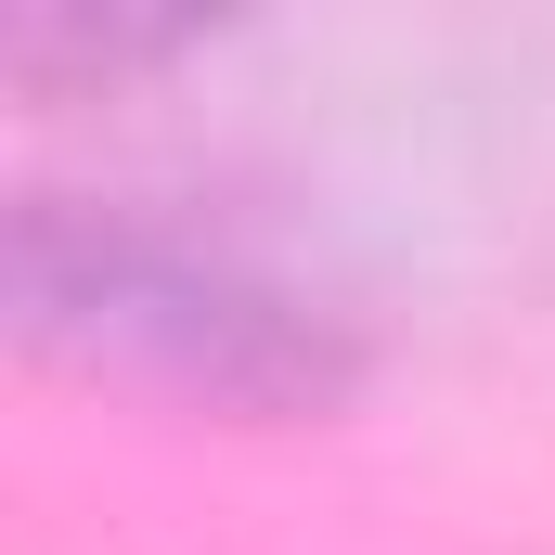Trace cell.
<instances>
[{"instance_id":"6da1fadb","label":"cell","mask_w":555,"mask_h":555,"mask_svg":"<svg viewBox=\"0 0 555 555\" xmlns=\"http://www.w3.org/2000/svg\"><path fill=\"white\" fill-rule=\"evenodd\" d=\"M0 297H13V336L39 362H65L91 388L181 401V414L297 426V414H336L362 388L349 310H323L259 246L181 233L155 207L26 194L13 233H0Z\"/></svg>"},{"instance_id":"7a4b0ae2","label":"cell","mask_w":555,"mask_h":555,"mask_svg":"<svg viewBox=\"0 0 555 555\" xmlns=\"http://www.w3.org/2000/svg\"><path fill=\"white\" fill-rule=\"evenodd\" d=\"M207 26L194 13H13L0 26V78L13 91H117V78H155V65H181Z\"/></svg>"}]
</instances>
